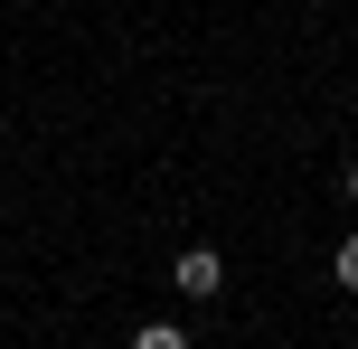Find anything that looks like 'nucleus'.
<instances>
[{
    "mask_svg": "<svg viewBox=\"0 0 358 349\" xmlns=\"http://www.w3.org/2000/svg\"><path fill=\"white\" fill-rule=\"evenodd\" d=\"M170 283H179V293H198V302H208L217 283H227V255H217V245H189V255L170 264Z\"/></svg>",
    "mask_w": 358,
    "mask_h": 349,
    "instance_id": "f257e3e1",
    "label": "nucleus"
},
{
    "mask_svg": "<svg viewBox=\"0 0 358 349\" xmlns=\"http://www.w3.org/2000/svg\"><path fill=\"white\" fill-rule=\"evenodd\" d=\"M340 199H349V208H358V161H349V170H340Z\"/></svg>",
    "mask_w": 358,
    "mask_h": 349,
    "instance_id": "20e7f679",
    "label": "nucleus"
},
{
    "mask_svg": "<svg viewBox=\"0 0 358 349\" xmlns=\"http://www.w3.org/2000/svg\"><path fill=\"white\" fill-rule=\"evenodd\" d=\"M330 274H340L349 293H358V236H340V255H330Z\"/></svg>",
    "mask_w": 358,
    "mask_h": 349,
    "instance_id": "7ed1b4c3",
    "label": "nucleus"
},
{
    "mask_svg": "<svg viewBox=\"0 0 358 349\" xmlns=\"http://www.w3.org/2000/svg\"><path fill=\"white\" fill-rule=\"evenodd\" d=\"M132 349H189V331H179V321H142V331H132Z\"/></svg>",
    "mask_w": 358,
    "mask_h": 349,
    "instance_id": "f03ea898",
    "label": "nucleus"
}]
</instances>
